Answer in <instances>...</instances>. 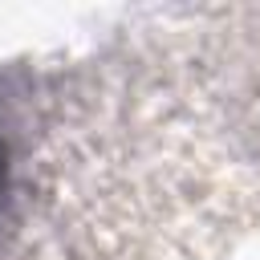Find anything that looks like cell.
Returning <instances> with one entry per match:
<instances>
[{"instance_id":"cell-1","label":"cell","mask_w":260,"mask_h":260,"mask_svg":"<svg viewBox=\"0 0 260 260\" xmlns=\"http://www.w3.org/2000/svg\"><path fill=\"white\" fill-rule=\"evenodd\" d=\"M0 171H4V150H0Z\"/></svg>"}]
</instances>
